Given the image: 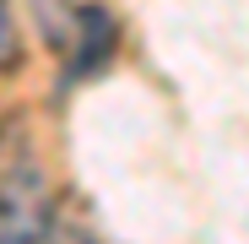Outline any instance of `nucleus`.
Instances as JSON below:
<instances>
[{"label": "nucleus", "instance_id": "obj_1", "mask_svg": "<svg viewBox=\"0 0 249 244\" xmlns=\"http://www.w3.org/2000/svg\"><path fill=\"white\" fill-rule=\"evenodd\" d=\"M54 223V206L33 185L0 190V244H44Z\"/></svg>", "mask_w": 249, "mask_h": 244}, {"label": "nucleus", "instance_id": "obj_2", "mask_svg": "<svg viewBox=\"0 0 249 244\" xmlns=\"http://www.w3.org/2000/svg\"><path fill=\"white\" fill-rule=\"evenodd\" d=\"M119 44V27L103 6H81V22H76V49H71V65H65V81H87L92 71L108 65Z\"/></svg>", "mask_w": 249, "mask_h": 244}, {"label": "nucleus", "instance_id": "obj_3", "mask_svg": "<svg viewBox=\"0 0 249 244\" xmlns=\"http://www.w3.org/2000/svg\"><path fill=\"white\" fill-rule=\"evenodd\" d=\"M22 60V38H17V17H11V0H0V71H11Z\"/></svg>", "mask_w": 249, "mask_h": 244}]
</instances>
